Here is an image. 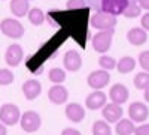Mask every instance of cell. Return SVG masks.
I'll return each mask as SVG.
<instances>
[{"instance_id": "obj_1", "label": "cell", "mask_w": 149, "mask_h": 135, "mask_svg": "<svg viewBox=\"0 0 149 135\" xmlns=\"http://www.w3.org/2000/svg\"><path fill=\"white\" fill-rule=\"evenodd\" d=\"M0 32L10 39H21L24 36V26L15 18H5L0 23Z\"/></svg>"}, {"instance_id": "obj_2", "label": "cell", "mask_w": 149, "mask_h": 135, "mask_svg": "<svg viewBox=\"0 0 149 135\" xmlns=\"http://www.w3.org/2000/svg\"><path fill=\"white\" fill-rule=\"evenodd\" d=\"M21 111L15 104H3L0 107V123L5 126H14L19 122Z\"/></svg>"}, {"instance_id": "obj_3", "label": "cell", "mask_w": 149, "mask_h": 135, "mask_svg": "<svg viewBox=\"0 0 149 135\" xmlns=\"http://www.w3.org/2000/svg\"><path fill=\"white\" fill-rule=\"evenodd\" d=\"M91 26L97 30H113V27L116 26V17L110 15V14H106V12H95V14L91 17L90 20Z\"/></svg>"}, {"instance_id": "obj_4", "label": "cell", "mask_w": 149, "mask_h": 135, "mask_svg": "<svg viewBox=\"0 0 149 135\" xmlns=\"http://www.w3.org/2000/svg\"><path fill=\"white\" fill-rule=\"evenodd\" d=\"M112 39H113V30H103L94 35L93 38V48L95 53L104 54L109 51L112 45Z\"/></svg>"}, {"instance_id": "obj_5", "label": "cell", "mask_w": 149, "mask_h": 135, "mask_svg": "<svg viewBox=\"0 0 149 135\" xmlns=\"http://www.w3.org/2000/svg\"><path fill=\"white\" fill-rule=\"evenodd\" d=\"M19 125H21L22 131L31 134V132L39 131V128L42 125V119H40L39 113H36V111H26L19 117Z\"/></svg>"}, {"instance_id": "obj_6", "label": "cell", "mask_w": 149, "mask_h": 135, "mask_svg": "<svg viewBox=\"0 0 149 135\" xmlns=\"http://www.w3.org/2000/svg\"><path fill=\"white\" fill-rule=\"evenodd\" d=\"M109 81H110V74L107 72V71H94V72H91L90 75H88V78H86V83H88V86L91 89H94V90H102V89H104L106 86L109 84Z\"/></svg>"}, {"instance_id": "obj_7", "label": "cell", "mask_w": 149, "mask_h": 135, "mask_svg": "<svg viewBox=\"0 0 149 135\" xmlns=\"http://www.w3.org/2000/svg\"><path fill=\"white\" fill-rule=\"evenodd\" d=\"M128 116H130V120L133 122H137V123H145L149 117V108L146 104L143 102H133L128 108Z\"/></svg>"}, {"instance_id": "obj_8", "label": "cell", "mask_w": 149, "mask_h": 135, "mask_svg": "<svg viewBox=\"0 0 149 135\" xmlns=\"http://www.w3.org/2000/svg\"><path fill=\"white\" fill-rule=\"evenodd\" d=\"M24 59V51H22V47L18 44H12L8 47V50L5 53V62L12 66V68H17L21 65Z\"/></svg>"}, {"instance_id": "obj_9", "label": "cell", "mask_w": 149, "mask_h": 135, "mask_svg": "<svg viewBox=\"0 0 149 135\" xmlns=\"http://www.w3.org/2000/svg\"><path fill=\"white\" fill-rule=\"evenodd\" d=\"M48 99L55 105H63L69 99V90L63 84H54L52 87L48 90Z\"/></svg>"}, {"instance_id": "obj_10", "label": "cell", "mask_w": 149, "mask_h": 135, "mask_svg": "<svg viewBox=\"0 0 149 135\" xmlns=\"http://www.w3.org/2000/svg\"><path fill=\"white\" fill-rule=\"evenodd\" d=\"M109 98H110L112 104L122 105L128 101L130 90L127 89V86H124V84H115V86H112L110 90H109Z\"/></svg>"}, {"instance_id": "obj_11", "label": "cell", "mask_w": 149, "mask_h": 135, "mask_svg": "<svg viewBox=\"0 0 149 135\" xmlns=\"http://www.w3.org/2000/svg\"><path fill=\"white\" fill-rule=\"evenodd\" d=\"M128 2L130 0H102V12L116 17L124 12Z\"/></svg>"}, {"instance_id": "obj_12", "label": "cell", "mask_w": 149, "mask_h": 135, "mask_svg": "<svg viewBox=\"0 0 149 135\" xmlns=\"http://www.w3.org/2000/svg\"><path fill=\"white\" fill-rule=\"evenodd\" d=\"M63 63L69 72H78L82 68V57H81L79 51L78 50H69L64 54Z\"/></svg>"}, {"instance_id": "obj_13", "label": "cell", "mask_w": 149, "mask_h": 135, "mask_svg": "<svg viewBox=\"0 0 149 135\" xmlns=\"http://www.w3.org/2000/svg\"><path fill=\"white\" fill-rule=\"evenodd\" d=\"M107 102V96L106 93H103L102 90H94L93 93H90L88 96H86V101H85V107L88 110H93V111H95V110H100L106 105Z\"/></svg>"}, {"instance_id": "obj_14", "label": "cell", "mask_w": 149, "mask_h": 135, "mask_svg": "<svg viewBox=\"0 0 149 135\" xmlns=\"http://www.w3.org/2000/svg\"><path fill=\"white\" fill-rule=\"evenodd\" d=\"M102 114H103L104 122H107V123H116L118 120L122 119L124 110L121 105H116V104H106L102 110Z\"/></svg>"}, {"instance_id": "obj_15", "label": "cell", "mask_w": 149, "mask_h": 135, "mask_svg": "<svg viewBox=\"0 0 149 135\" xmlns=\"http://www.w3.org/2000/svg\"><path fill=\"white\" fill-rule=\"evenodd\" d=\"M22 93L27 101H34L42 93V84L37 80H27L22 84Z\"/></svg>"}, {"instance_id": "obj_16", "label": "cell", "mask_w": 149, "mask_h": 135, "mask_svg": "<svg viewBox=\"0 0 149 135\" xmlns=\"http://www.w3.org/2000/svg\"><path fill=\"white\" fill-rule=\"evenodd\" d=\"M64 114L70 122L79 123V122H82L85 119V108L78 102H72V104H67V107L64 110Z\"/></svg>"}, {"instance_id": "obj_17", "label": "cell", "mask_w": 149, "mask_h": 135, "mask_svg": "<svg viewBox=\"0 0 149 135\" xmlns=\"http://www.w3.org/2000/svg\"><path fill=\"white\" fill-rule=\"evenodd\" d=\"M127 41L131 45L140 47L148 41V32H145L142 27H134V29L127 32Z\"/></svg>"}, {"instance_id": "obj_18", "label": "cell", "mask_w": 149, "mask_h": 135, "mask_svg": "<svg viewBox=\"0 0 149 135\" xmlns=\"http://www.w3.org/2000/svg\"><path fill=\"white\" fill-rule=\"evenodd\" d=\"M9 8H10L12 14H14L15 17L21 18V17L29 14V11H30V2H29V0H10Z\"/></svg>"}, {"instance_id": "obj_19", "label": "cell", "mask_w": 149, "mask_h": 135, "mask_svg": "<svg viewBox=\"0 0 149 135\" xmlns=\"http://www.w3.org/2000/svg\"><path fill=\"white\" fill-rule=\"evenodd\" d=\"M136 126L130 119H121L116 122V126H115V132L116 135H131L134 132Z\"/></svg>"}, {"instance_id": "obj_20", "label": "cell", "mask_w": 149, "mask_h": 135, "mask_svg": "<svg viewBox=\"0 0 149 135\" xmlns=\"http://www.w3.org/2000/svg\"><path fill=\"white\" fill-rule=\"evenodd\" d=\"M134 68H136V60L130 56L119 59V62L116 63V69L119 74H128V72L134 71Z\"/></svg>"}, {"instance_id": "obj_21", "label": "cell", "mask_w": 149, "mask_h": 135, "mask_svg": "<svg viewBox=\"0 0 149 135\" xmlns=\"http://www.w3.org/2000/svg\"><path fill=\"white\" fill-rule=\"evenodd\" d=\"M27 15H29V21L33 26H42L45 21V14L40 8H31Z\"/></svg>"}, {"instance_id": "obj_22", "label": "cell", "mask_w": 149, "mask_h": 135, "mask_svg": "<svg viewBox=\"0 0 149 135\" xmlns=\"http://www.w3.org/2000/svg\"><path fill=\"white\" fill-rule=\"evenodd\" d=\"M133 83H134V87L136 89L146 90L149 87V74L148 72H139V74H136Z\"/></svg>"}, {"instance_id": "obj_23", "label": "cell", "mask_w": 149, "mask_h": 135, "mask_svg": "<svg viewBox=\"0 0 149 135\" xmlns=\"http://www.w3.org/2000/svg\"><path fill=\"white\" fill-rule=\"evenodd\" d=\"M93 135H112V129L107 122L97 120L93 125Z\"/></svg>"}, {"instance_id": "obj_24", "label": "cell", "mask_w": 149, "mask_h": 135, "mask_svg": "<svg viewBox=\"0 0 149 135\" xmlns=\"http://www.w3.org/2000/svg\"><path fill=\"white\" fill-rule=\"evenodd\" d=\"M140 12H142V9H140L139 3L134 2V0H130L127 8L124 9V12H122V15L125 18H136V17L140 15Z\"/></svg>"}, {"instance_id": "obj_25", "label": "cell", "mask_w": 149, "mask_h": 135, "mask_svg": "<svg viewBox=\"0 0 149 135\" xmlns=\"http://www.w3.org/2000/svg\"><path fill=\"white\" fill-rule=\"evenodd\" d=\"M48 77H49V80H51V83L61 84V83L66 81V71H63L61 68H52L51 71H49Z\"/></svg>"}, {"instance_id": "obj_26", "label": "cell", "mask_w": 149, "mask_h": 135, "mask_svg": "<svg viewBox=\"0 0 149 135\" xmlns=\"http://www.w3.org/2000/svg\"><path fill=\"white\" fill-rule=\"evenodd\" d=\"M98 65H100V68L103 71H112V69H115L116 68V60L113 57H110V56H102L100 59H98Z\"/></svg>"}, {"instance_id": "obj_27", "label": "cell", "mask_w": 149, "mask_h": 135, "mask_svg": "<svg viewBox=\"0 0 149 135\" xmlns=\"http://www.w3.org/2000/svg\"><path fill=\"white\" fill-rule=\"evenodd\" d=\"M15 80L14 72L9 69H0V86H9Z\"/></svg>"}, {"instance_id": "obj_28", "label": "cell", "mask_w": 149, "mask_h": 135, "mask_svg": "<svg viewBox=\"0 0 149 135\" xmlns=\"http://www.w3.org/2000/svg\"><path fill=\"white\" fill-rule=\"evenodd\" d=\"M139 65L145 72L149 74V51H143L139 54Z\"/></svg>"}, {"instance_id": "obj_29", "label": "cell", "mask_w": 149, "mask_h": 135, "mask_svg": "<svg viewBox=\"0 0 149 135\" xmlns=\"http://www.w3.org/2000/svg\"><path fill=\"white\" fill-rule=\"evenodd\" d=\"M67 9L69 11H76L85 8V0H67Z\"/></svg>"}, {"instance_id": "obj_30", "label": "cell", "mask_w": 149, "mask_h": 135, "mask_svg": "<svg viewBox=\"0 0 149 135\" xmlns=\"http://www.w3.org/2000/svg\"><path fill=\"white\" fill-rule=\"evenodd\" d=\"M133 134L134 135H149V123H143V125L137 126Z\"/></svg>"}, {"instance_id": "obj_31", "label": "cell", "mask_w": 149, "mask_h": 135, "mask_svg": "<svg viewBox=\"0 0 149 135\" xmlns=\"http://www.w3.org/2000/svg\"><path fill=\"white\" fill-rule=\"evenodd\" d=\"M140 24H142V29H143L145 32H149V12H148V14H145V15L142 17Z\"/></svg>"}, {"instance_id": "obj_32", "label": "cell", "mask_w": 149, "mask_h": 135, "mask_svg": "<svg viewBox=\"0 0 149 135\" xmlns=\"http://www.w3.org/2000/svg\"><path fill=\"white\" fill-rule=\"evenodd\" d=\"M61 135H81V132L74 128H64L61 131Z\"/></svg>"}, {"instance_id": "obj_33", "label": "cell", "mask_w": 149, "mask_h": 135, "mask_svg": "<svg viewBox=\"0 0 149 135\" xmlns=\"http://www.w3.org/2000/svg\"><path fill=\"white\" fill-rule=\"evenodd\" d=\"M137 3L140 6V9H145V11H149V0H137Z\"/></svg>"}, {"instance_id": "obj_34", "label": "cell", "mask_w": 149, "mask_h": 135, "mask_svg": "<svg viewBox=\"0 0 149 135\" xmlns=\"http://www.w3.org/2000/svg\"><path fill=\"white\" fill-rule=\"evenodd\" d=\"M0 135H8V131H6V126L3 123H0Z\"/></svg>"}, {"instance_id": "obj_35", "label": "cell", "mask_w": 149, "mask_h": 135, "mask_svg": "<svg viewBox=\"0 0 149 135\" xmlns=\"http://www.w3.org/2000/svg\"><path fill=\"white\" fill-rule=\"evenodd\" d=\"M143 98H145L146 102H149V87H148L146 90H143Z\"/></svg>"}, {"instance_id": "obj_36", "label": "cell", "mask_w": 149, "mask_h": 135, "mask_svg": "<svg viewBox=\"0 0 149 135\" xmlns=\"http://www.w3.org/2000/svg\"><path fill=\"white\" fill-rule=\"evenodd\" d=\"M29 2H30V0H29Z\"/></svg>"}]
</instances>
